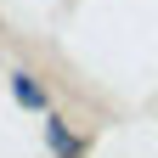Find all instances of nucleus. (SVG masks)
Returning <instances> with one entry per match:
<instances>
[{
    "label": "nucleus",
    "mask_w": 158,
    "mask_h": 158,
    "mask_svg": "<svg viewBox=\"0 0 158 158\" xmlns=\"http://www.w3.org/2000/svg\"><path fill=\"white\" fill-rule=\"evenodd\" d=\"M45 141H51V152H56V158H79V135L62 124V118H51V124H45Z\"/></svg>",
    "instance_id": "obj_1"
},
{
    "label": "nucleus",
    "mask_w": 158,
    "mask_h": 158,
    "mask_svg": "<svg viewBox=\"0 0 158 158\" xmlns=\"http://www.w3.org/2000/svg\"><path fill=\"white\" fill-rule=\"evenodd\" d=\"M11 90H17V102H23V107H45V90H40L28 73H17V79H11Z\"/></svg>",
    "instance_id": "obj_2"
}]
</instances>
